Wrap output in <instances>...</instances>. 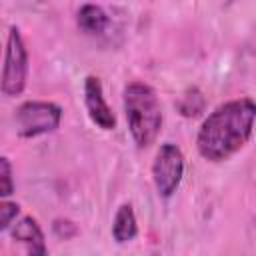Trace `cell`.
I'll list each match as a JSON object with an SVG mask.
<instances>
[{
    "instance_id": "7c38bea8",
    "label": "cell",
    "mask_w": 256,
    "mask_h": 256,
    "mask_svg": "<svg viewBox=\"0 0 256 256\" xmlns=\"http://www.w3.org/2000/svg\"><path fill=\"white\" fill-rule=\"evenodd\" d=\"M18 212H20V206H18L16 202L2 200V202H0V228H2V230L10 228L12 220L18 216Z\"/></svg>"
},
{
    "instance_id": "8fae6325",
    "label": "cell",
    "mask_w": 256,
    "mask_h": 256,
    "mask_svg": "<svg viewBox=\"0 0 256 256\" xmlns=\"http://www.w3.org/2000/svg\"><path fill=\"white\" fill-rule=\"evenodd\" d=\"M14 192V182H12V166L6 156L0 158V196L8 198Z\"/></svg>"
},
{
    "instance_id": "ba28073f",
    "label": "cell",
    "mask_w": 256,
    "mask_h": 256,
    "mask_svg": "<svg viewBox=\"0 0 256 256\" xmlns=\"http://www.w3.org/2000/svg\"><path fill=\"white\" fill-rule=\"evenodd\" d=\"M138 234V224H136V216L132 210V204H122L116 214H114V222H112V236L116 242L124 244L134 240Z\"/></svg>"
},
{
    "instance_id": "30bf717a",
    "label": "cell",
    "mask_w": 256,
    "mask_h": 256,
    "mask_svg": "<svg viewBox=\"0 0 256 256\" xmlns=\"http://www.w3.org/2000/svg\"><path fill=\"white\" fill-rule=\"evenodd\" d=\"M176 108H178V112H180L184 118H196V116H200V114L204 112V108H206V98H204V94L200 92V88L190 86V88L180 96V100L176 102Z\"/></svg>"
},
{
    "instance_id": "52a82bcc",
    "label": "cell",
    "mask_w": 256,
    "mask_h": 256,
    "mask_svg": "<svg viewBox=\"0 0 256 256\" xmlns=\"http://www.w3.org/2000/svg\"><path fill=\"white\" fill-rule=\"evenodd\" d=\"M12 238L24 244L28 256H48V248L44 242V234L38 226V222L32 216H22L18 222H14L10 230Z\"/></svg>"
},
{
    "instance_id": "277c9868",
    "label": "cell",
    "mask_w": 256,
    "mask_h": 256,
    "mask_svg": "<svg viewBox=\"0 0 256 256\" xmlns=\"http://www.w3.org/2000/svg\"><path fill=\"white\" fill-rule=\"evenodd\" d=\"M28 80V52L20 30L10 26L6 52H4V66H2V92L6 96H20L26 88Z\"/></svg>"
},
{
    "instance_id": "8992f818",
    "label": "cell",
    "mask_w": 256,
    "mask_h": 256,
    "mask_svg": "<svg viewBox=\"0 0 256 256\" xmlns=\"http://www.w3.org/2000/svg\"><path fill=\"white\" fill-rule=\"evenodd\" d=\"M84 106H86L90 120L98 128H102V130L116 128V116L104 98L102 82L98 76H86V80H84Z\"/></svg>"
},
{
    "instance_id": "9c48e42d",
    "label": "cell",
    "mask_w": 256,
    "mask_h": 256,
    "mask_svg": "<svg viewBox=\"0 0 256 256\" xmlns=\"http://www.w3.org/2000/svg\"><path fill=\"white\" fill-rule=\"evenodd\" d=\"M80 30H84L86 34H102L108 26V14L104 12L102 6L96 4H84L78 10V18H76Z\"/></svg>"
},
{
    "instance_id": "5b68a950",
    "label": "cell",
    "mask_w": 256,
    "mask_h": 256,
    "mask_svg": "<svg viewBox=\"0 0 256 256\" xmlns=\"http://www.w3.org/2000/svg\"><path fill=\"white\" fill-rule=\"evenodd\" d=\"M184 176V154L176 144H162L152 162V180L162 198H170Z\"/></svg>"
},
{
    "instance_id": "4fadbf2b",
    "label": "cell",
    "mask_w": 256,
    "mask_h": 256,
    "mask_svg": "<svg viewBox=\"0 0 256 256\" xmlns=\"http://www.w3.org/2000/svg\"><path fill=\"white\" fill-rule=\"evenodd\" d=\"M54 232H56L60 238H72V236L78 232V228H76L74 222H70V220H56V222H54Z\"/></svg>"
},
{
    "instance_id": "6da1fadb",
    "label": "cell",
    "mask_w": 256,
    "mask_h": 256,
    "mask_svg": "<svg viewBox=\"0 0 256 256\" xmlns=\"http://www.w3.org/2000/svg\"><path fill=\"white\" fill-rule=\"evenodd\" d=\"M256 120V102L250 98H236L220 104L202 122L196 146L202 158L210 162H224L234 156L250 138Z\"/></svg>"
},
{
    "instance_id": "7a4b0ae2",
    "label": "cell",
    "mask_w": 256,
    "mask_h": 256,
    "mask_svg": "<svg viewBox=\"0 0 256 256\" xmlns=\"http://www.w3.org/2000/svg\"><path fill=\"white\" fill-rule=\"evenodd\" d=\"M128 130L138 148H148L162 128V106L156 90L146 82H130L122 94Z\"/></svg>"
},
{
    "instance_id": "3957f363",
    "label": "cell",
    "mask_w": 256,
    "mask_h": 256,
    "mask_svg": "<svg viewBox=\"0 0 256 256\" xmlns=\"http://www.w3.org/2000/svg\"><path fill=\"white\" fill-rule=\"evenodd\" d=\"M62 108L54 102L28 100L16 108V130L22 138H36L60 126Z\"/></svg>"
}]
</instances>
